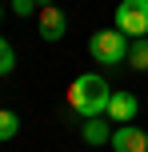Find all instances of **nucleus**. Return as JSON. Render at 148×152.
<instances>
[{"instance_id": "f257e3e1", "label": "nucleus", "mask_w": 148, "mask_h": 152, "mask_svg": "<svg viewBox=\"0 0 148 152\" xmlns=\"http://www.w3.org/2000/svg\"><path fill=\"white\" fill-rule=\"evenodd\" d=\"M112 92H116V88H108V80H104V76L84 72V76H76V80L68 84V108H72L76 116H84V120L108 116V100H112Z\"/></svg>"}, {"instance_id": "f03ea898", "label": "nucleus", "mask_w": 148, "mask_h": 152, "mask_svg": "<svg viewBox=\"0 0 148 152\" xmlns=\"http://www.w3.org/2000/svg\"><path fill=\"white\" fill-rule=\"evenodd\" d=\"M128 48H132V40H128L120 28H100V32H92V40H88V52H92L100 64H124Z\"/></svg>"}, {"instance_id": "7ed1b4c3", "label": "nucleus", "mask_w": 148, "mask_h": 152, "mask_svg": "<svg viewBox=\"0 0 148 152\" xmlns=\"http://www.w3.org/2000/svg\"><path fill=\"white\" fill-rule=\"evenodd\" d=\"M112 28H120L128 40L148 36V0H120L116 16H112Z\"/></svg>"}, {"instance_id": "20e7f679", "label": "nucleus", "mask_w": 148, "mask_h": 152, "mask_svg": "<svg viewBox=\"0 0 148 152\" xmlns=\"http://www.w3.org/2000/svg\"><path fill=\"white\" fill-rule=\"evenodd\" d=\"M36 28H40L44 40H64V32H68V16H64V8H56V4L40 8V12H36Z\"/></svg>"}, {"instance_id": "39448f33", "label": "nucleus", "mask_w": 148, "mask_h": 152, "mask_svg": "<svg viewBox=\"0 0 148 152\" xmlns=\"http://www.w3.org/2000/svg\"><path fill=\"white\" fill-rule=\"evenodd\" d=\"M112 152H148V132L136 124H120L112 132Z\"/></svg>"}, {"instance_id": "423d86ee", "label": "nucleus", "mask_w": 148, "mask_h": 152, "mask_svg": "<svg viewBox=\"0 0 148 152\" xmlns=\"http://www.w3.org/2000/svg\"><path fill=\"white\" fill-rule=\"evenodd\" d=\"M136 112H140V100H136L132 92H112V100H108V120H116V124H132Z\"/></svg>"}, {"instance_id": "0eeeda50", "label": "nucleus", "mask_w": 148, "mask_h": 152, "mask_svg": "<svg viewBox=\"0 0 148 152\" xmlns=\"http://www.w3.org/2000/svg\"><path fill=\"white\" fill-rule=\"evenodd\" d=\"M112 124H108V116H96V120H84V128H80V136H84V144H92V148H100V144H112Z\"/></svg>"}, {"instance_id": "6e6552de", "label": "nucleus", "mask_w": 148, "mask_h": 152, "mask_svg": "<svg viewBox=\"0 0 148 152\" xmlns=\"http://www.w3.org/2000/svg\"><path fill=\"white\" fill-rule=\"evenodd\" d=\"M128 68H136V72H148V36L132 40V48H128Z\"/></svg>"}, {"instance_id": "1a4fd4ad", "label": "nucleus", "mask_w": 148, "mask_h": 152, "mask_svg": "<svg viewBox=\"0 0 148 152\" xmlns=\"http://www.w3.org/2000/svg\"><path fill=\"white\" fill-rule=\"evenodd\" d=\"M16 132H20V116L12 108H0V140H12Z\"/></svg>"}, {"instance_id": "9d476101", "label": "nucleus", "mask_w": 148, "mask_h": 152, "mask_svg": "<svg viewBox=\"0 0 148 152\" xmlns=\"http://www.w3.org/2000/svg\"><path fill=\"white\" fill-rule=\"evenodd\" d=\"M12 68H16V52H12V44L0 36V76H8Z\"/></svg>"}, {"instance_id": "9b49d317", "label": "nucleus", "mask_w": 148, "mask_h": 152, "mask_svg": "<svg viewBox=\"0 0 148 152\" xmlns=\"http://www.w3.org/2000/svg\"><path fill=\"white\" fill-rule=\"evenodd\" d=\"M12 12L16 16H32V12H40V0H12Z\"/></svg>"}, {"instance_id": "f8f14e48", "label": "nucleus", "mask_w": 148, "mask_h": 152, "mask_svg": "<svg viewBox=\"0 0 148 152\" xmlns=\"http://www.w3.org/2000/svg\"><path fill=\"white\" fill-rule=\"evenodd\" d=\"M0 20H4V4H0Z\"/></svg>"}]
</instances>
